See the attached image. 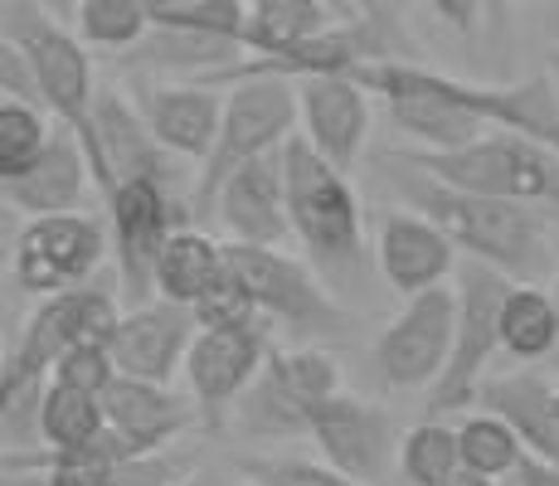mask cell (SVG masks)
<instances>
[{"instance_id":"cell-30","label":"cell","mask_w":559,"mask_h":486,"mask_svg":"<svg viewBox=\"0 0 559 486\" xmlns=\"http://www.w3.org/2000/svg\"><path fill=\"white\" fill-rule=\"evenodd\" d=\"M73 25H79L83 45L98 49H132L146 39L152 29V15H146L142 0H79L73 5Z\"/></svg>"},{"instance_id":"cell-6","label":"cell","mask_w":559,"mask_h":486,"mask_svg":"<svg viewBox=\"0 0 559 486\" xmlns=\"http://www.w3.org/2000/svg\"><path fill=\"white\" fill-rule=\"evenodd\" d=\"M302 112H297V83L293 79H239L229 83L224 97V127L214 142L210 161L200 166V180L190 190V214L195 224L214 220V200L229 186L234 170H243L253 156L277 151L297 132Z\"/></svg>"},{"instance_id":"cell-22","label":"cell","mask_w":559,"mask_h":486,"mask_svg":"<svg viewBox=\"0 0 559 486\" xmlns=\"http://www.w3.org/2000/svg\"><path fill=\"white\" fill-rule=\"evenodd\" d=\"M477 408L507 418L521 434L525 452L559 467V389L540 370H515V375H487L477 394Z\"/></svg>"},{"instance_id":"cell-26","label":"cell","mask_w":559,"mask_h":486,"mask_svg":"<svg viewBox=\"0 0 559 486\" xmlns=\"http://www.w3.org/2000/svg\"><path fill=\"white\" fill-rule=\"evenodd\" d=\"M331 20L321 0H249V25H243V49L253 59H287L307 39L326 35Z\"/></svg>"},{"instance_id":"cell-19","label":"cell","mask_w":559,"mask_h":486,"mask_svg":"<svg viewBox=\"0 0 559 486\" xmlns=\"http://www.w3.org/2000/svg\"><path fill=\"white\" fill-rule=\"evenodd\" d=\"M88 190H98L93 180V161L83 142L69 127H53L49 151L15 180H0L5 210L25 214V220H45V214H79L88 204Z\"/></svg>"},{"instance_id":"cell-40","label":"cell","mask_w":559,"mask_h":486,"mask_svg":"<svg viewBox=\"0 0 559 486\" xmlns=\"http://www.w3.org/2000/svg\"><path fill=\"white\" fill-rule=\"evenodd\" d=\"M170 486H210V482H200V477H180V482H170Z\"/></svg>"},{"instance_id":"cell-31","label":"cell","mask_w":559,"mask_h":486,"mask_svg":"<svg viewBox=\"0 0 559 486\" xmlns=\"http://www.w3.org/2000/svg\"><path fill=\"white\" fill-rule=\"evenodd\" d=\"M53 127L59 122H45V107L0 103V180L25 176V170L49 151Z\"/></svg>"},{"instance_id":"cell-34","label":"cell","mask_w":559,"mask_h":486,"mask_svg":"<svg viewBox=\"0 0 559 486\" xmlns=\"http://www.w3.org/2000/svg\"><path fill=\"white\" fill-rule=\"evenodd\" d=\"M253 477L258 486H360L350 482L346 472L326 467V462H311V458H273V462H253Z\"/></svg>"},{"instance_id":"cell-37","label":"cell","mask_w":559,"mask_h":486,"mask_svg":"<svg viewBox=\"0 0 559 486\" xmlns=\"http://www.w3.org/2000/svg\"><path fill=\"white\" fill-rule=\"evenodd\" d=\"M511 486H559V467L555 462H540V458H525L521 472L511 477Z\"/></svg>"},{"instance_id":"cell-33","label":"cell","mask_w":559,"mask_h":486,"mask_svg":"<svg viewBox=\"0 0 559 486\" xmlns=\"http://www.w3.org/2000/svg\"><path fill=\"white\" fill-rule=\"evenodd\" d=\"M49 380H63V384H79V389L103 394V389L117 380V360H112L107 345H73V351L59 355V365H53Z\"/></svg>"},{"instance_id":"cell-17","label":"cell","mask_w":559,"mask_h":486,"mask_svg":"<svg viewBox=\"0 0 559 486\" xmlns=\"http://www.w3.org/2000/svg\"><path fill=\"white\" fill-rule=\"evenodd\" d=\"M297 112H302V137L331 166L350 176L360 161L365 137H370V88L356 73H321V79L297 83Z\"/></svg>"},{"instance_id":"cell-8","label":"cell","mask_w":559,"mask_h":486,"mask_svg":"<svg viewBox=\"0 0 559 486\" xmlns=\"http://www.w3.org/2000/svg\"><path fill=\"white\" fill-rule=\"evenodd\" d=\"M346 394L336 355L321 345H273L263 375L234 404V428L253 438H307L311 414Z\"/></svg>"},{"instance_id":"cell-24","label":"cell","mask_w":559,"mask_h":486,"mask_svg":"<svg viewBox=\"0 0 559 486\" xmlns=\"http://www.w3.org/2000/svg\"><path fill=\"white\" fill-rule=\"evenodd\" d=\"M243 54H249V49H243L239 39L214 35V29L152 25L142 45L127 49V59L142 63V69H195V73L214 69V73H224V69H234V63H243Z\"/></svg>"},{"instance_id":"cell-4","label":"cell","mask_w":559,"mask_h":486,"mask_svg":"<svg viewBox=\"0 0 559 486\" xmlns=\"http://www.w3.org/2000/svg\"><path fill=\"white\" fill-rule=\"evenodd\" d=\"M5 39L29 54L49 117L83 142V151L93 161V180L103 190V151H98V122H93L98 93H93L88 45L79 35H69L63 25H53L39 0H5Z\"/></svg>"},{"instance_id":"cell-43","label":"cell","mask_w":559,"mask_h":486,"mask_svg":"<svg viewBox=\"0 0 559 486\" xmlns=\"http://www.w3.org/2000/svg\"><path fill=\"white\" fill-rule=\"evenodd\" d=\"M555 297H559V273H555Z\"/></svg>"},{"instance_id":"cell-1","label":"cell","mask_w":559,"mask_h":486,"mask_svg":"<svg viewBox=\"0 0 559 486\" xmlns=\"http://www.w3.org/2000/svg\"><path fill=\"white\" fill-rule=\"evenodd\" d=\"M390 166H400L394 186L404 190L408 210L428 214L448 239L457 244V253H467L472 263L497 268L511 283H540L555 268V248H550V224L535 204H515V200H491V194H467V190H448L433 176L404 166V161L384 156Z\"/></svg>"},{"instance_id":"cell-23","label":"cell","mask_w":559,"mask_h":486,"mask_svg":"<svg viewBox=\"0 0 559 486\" xmlns=\"http://www.w3.org/2000/svg\"><path fill=\"white\" fill-rule=\"evenodd\" d=\"M224 273H229V248L214 239V234H204L200 224H186V229H176L170 244L160 248L156 297L195 307V301L210 297V287L219 283Z\"/></svg>"},{"instance_id":"cell-12","label":"cell","mask_w":559,"mask_h":486,"mask_svg":"<svg viewBox=\"0 0 559 486\" xmlns=\"http://www.w3.org/2000/svg\"><path fill=\"white\" fill-rule=\"evenodd\" d=\"M457 336V287H433L404 297V307L394 311V321L380 331L374 341V365H380V380L390 389H433L438 375L448 370V355H453Z\"/></svg>"},{"instance_id":"cell-44","label":"cell","mask_w":559,"mask_h":486,"mask_svg":"<svg viewBox=\"0 0 559 486\" xmlns=\"http://www.w3.org/2000/svg\"><path fill=\"white\" fill-rule=\"evenodd\" d=\"M555 389H559V380H555Z\"/></svg>"},{"instance_id":"cell-13","label":"cell","mask_w":559,"mask_h":486,"mask_svg":"<svg viewBox=\"0 0 559 486\" xmlns=\"http://www.w3.org/2000/svg\"><path fill=\"white\" fill-rule=\"evenodd\" d=\"M307 442L321 452V462L346 472L360 486H384L390 472L400 467V428L390 408L370 404L360 394H336L311 414Z\"/></svg>"},{"instance_id":"cell-28","label":"cell","mask_w":559,"mask_h":486,"mask_svg":"<svg viewBox=\"0 0 559 486\" xmlns=\"http://www.w3.org/2000/svg\"><path fill=\"white\" fill-rule=\"evenodd\" d=\"M457 442H462V467L481 472V477H491V482H511L515 472H521V462L531 458L521 434H515L507 418L487 414V408H477V414L462 418Z\"/></svg>"},{"instance_id":"cell-10","label":"cell","mask_w":559,"mask_h":486,"mask_svg":"<svg viewBox=\"0 0 559 486\" xmlns=\"http://www.w3.org/2000/svg\"><path fill=\"white\" fill-rule=\"evenodd\" d=\"M107 248H112V229L98 214H45V220H25V229L15 234L10 273L29 297H63L93 283Z\"/></svg>"},{"instance_id":"cell-7","label":"cell","mask_w":559,"mask_h":486,"mask_svg":"<svg viewBox=\"0 0 559 486\" xmlns=\"http://www.w3.org/2000/svg\"><path fill=\"white\" fill-rule=\"evenodd\" d=\"M176 170H136L122 176L117 190L107 194V229H112V258H117V283H122L127 301L142 307L156 297V263L170 234L195 224L190 200L170 194Z\"/></svg>"},{"instance_id":"cell-5","label":"cell","mask_w":559,"mask_h":486,"mask_svg":"<svg viewBox=\"0 0 559 486\" xmlns=\"http://www.w3.org/2000/svg\"><path fill=\"white\" fill-rule=\"evenodd\" d=\"M117 321H122V307H117V292L107 283H88V287L63 292V297H45L35 307V317L25 321V331L5 345L0 399L45 389L63 351H73V345H107Z\"/></svg>"},{"instance_id":"cell-20","label":"cell","mask_w":559,"mask_h":486,"mask_svg":"<svg viewBox=\"0 0 559 486\" xmlns=\"http://www.w3.org/2000/svg\"><path fill=\"white\" fill-rule=\"evenodd\" d=\"M103 414H107V428H112L127 448L152 458V452H166V442H176L195 424V399H180L170 384L117 375V380L103 389Z\"/></svg>"},{"instance_id":"cell-11","label":"cell","mask_w":559,"mask_h":486,"mask_svg":"<svg viewBox=\"0 0 559 486\" xmlns=\"http://www.w3.org/2000/svg\"><path fill=\"white\" fill-rule=\"evenodd\" d=\"M234 273L249 283L258 311L273 327H283L293 341L311 336H336L350 327V317L336 307V297L326 292L321 273L302 258H287L283 248H253V244H229Z\"/></svg>"},{"instance_id":"cell-38","label":"cell","mask_w":559,"mask_h":486,"mask_svg":"<svg viewBox=\"0 0 559 486\" xmlns=\"http://www.w3.org/2000/svg\"><path fill=\"white\" fill-rule=\"evenodd\" d=\"M443 486H501V482H491V477H481V472H472V467H462V472H453Z\"/></svg>"},{"instance_id":"cell-2","label":"cell","mask_w":559,"mask_h":486,"mask_svg":"<svg viewBox=\"0 0 559 486\" xmlns=\"http://www.w3.org/2000/svg\"><path fill=\"white\" fill-rule=\"evenodd\" d=\"M283 186L293 239L302 244L307 263L321 273V283L346 287L365 258V210L356 186L302 132L283 142Z\"/></svg>"},{"instance_id":"cell-21","label":"cell","mask_w":559,"mask_h":486,"mask_svg":"<svg viewBox=\"0 0 559 486\" xmlns=\"http://www.w3.org/2000/svg\"><path fill=\"white\" fill-rule=\"evenodd\" d=\"M136 112H142V122L152 127V137L170 156L204 166L214 142H219L224 97L210 83H156V88L142 93Z\"/></svg>"},{"instance_id":"cell-41","label":"cell","mask_w":559,"mask_h":486,"mask_svg":"<svg viewBox=\"0 0 559 486\" xmlns=\"http://www.w3.org/2000/svg\"><path fill=\"white\" fill-rule=\"evenodd\" d=\"M550 29H555V35H559V0H555V15H550Z\"/></svg>"},{"instance_id":"cell-15","label":"cell","mask_w":559,"mask_h":486,"mask_svg":"<svg viewBox=\"0 0 559 486\" xmlns=\"http://www.w3.org/2000/svg\"><path fill=\"white\" fill-rule=\"evenodd\" d=\"M195 336H200L195 311L180 307V301L152 297V301H142V307L122 311L107 351H112V360H117V375L170 384L176 375H186Z\"/></svg>"},{"instance_id":"cell-3","label":"cell","mask_w":559,"mask_h":486,"mask_svg":"<svg viewBox=\"0 0 559 486\" xmlns=\"http://www.w3.org/2000/svg\"><path fill=\"white\" fill-rule=\"evenodd\" d=\"M394 161L433 176L448 190L467 194H491V200H515L535 204V210H559V156L550 146L531 142L491 127L487 137H477L472 146L457 151H400Z\"/></svg>"},{"instance_id":"cell-42","label":"cell","mask_w":559,"mask_h":486,"mask_svg":"<svg viewBox=\"0 0 559 486\" xmlns=\"http://www.w3.org/2000/svg\"><path fill=\"white\" fill-rule=\"evenodd\" d=\"M525 5H545V0H525Z\"/></svg>"},{"instance_id":"cell-29","label":"cell","mask_w":559,"mask_h":486,"mask_svg":"<svg viewBox=\"0 0 559 486\" xmlns=\"http://www.w3.org/2000/svg\"><path fill=\"white\" fill-rule=\"evenodd\" d=\"M453 472H462L457 424H448V418H418L400 442V477L408 486H443Z\"/></svg>"},{"instance_id":"cell-32","label":"cell","mask_w":559,"mask_h":486,"mask_svg":"<svg viewBox=\"0 0 559 486\" xmlns=\"http://www.w3.org/2000/svg\"><path fill=\"white\" fill-rule=\"evenodd\" d=\"M229 248V244H224ZM195 321H200V331H219V327H253V321H267L263 311H258V301H253V292L249 283H243L239 273H234V263H229V273L219 277V283L210 287V297L195 301Z\"/></svg>"},{"instance_id":"cell-16","label":"cell","mask_w":559,"mask_h":486,"mask_svg":"<svg viewBox=\"0 0 559 486\" xmlns=\"http://www.w3.org/2000/svg\"><path fill=\"white\" fill-rule=\"evenodd\" d=\"M374 268L400 297L433 292L453 277L457 244L418 210H384L374 229Z\"/></svg>"},{"instance_id":"cell-39","label":"cell","mask_w":559,"mask_h":486,"mask_svg":"<svg viewBox=\"0 0 559 486\" xmlns=\"http://www.w3.org/2000/svg\"><path fill=\"white\" fill-rule=\"evenodd\" d=\"M550 79H555V93H559V49L550 54Z\"/></svg>"},{"instance_id":"cell-25","label":"cell","mask_w":559,"mask_h":486,"mask_svg":"<svg viewBox=\"0 0 559 486\" xmlns=\"http://www.w3.org/2000/svg\"><path fill=\"white\" fill-rule=\"evenodd\" d=\"M501 351L521 365L550 360L559 351V297L540 283H511L501 301Z\"/></svg>"},{"instance_id":"cell-35","label":"cell","mask_w":559,"mask_h":486,"mask_svg":"<svg viewBox=\"0 0 559 486\" xmlns=\"http://www.w3.org/2000/svg\"><path fill=\"white\" fill-rule=\"evenodd\" d=\"M0 103H25V107H45L39 93V73L29 63V54L10 39H0Z\"/></svg>"},{"instance_id":"cell-27","label":"cell","mask_w":559,"mask_h":486,"mask_svg":"<svg viewBox=\"0 0 559 486\" xmlns=\"http://www.w3.org/2000/svg\"><path fill=\"white\" fill-rule=\"evenodd\" d=\"M107 414H103V394L79 384H63L49 380L45 399H39V442L53 452H73V448H88L93 438H103Z\"/></svg>"},{"instance_id":"cell-14","label":"cell","mask_w":559,"mask_h":486,"mask_svg":"<svg viewBox=\"0 0 559 486\" xmlns=\"http://www.w3.org/2000/svg\"><path fill=\"white\" fill-rule=\"evenodd\" d=\"M273 321H253V327H219L195 336L186 360V389L210 428H219L224 414H234V404L263 375L273 355Z\"/></svg>"},{"instance_id":"cell-18","label":"cell","mask_w":559,"mask_h":486,"mask_svg":"<svg viewBox=\"0 0 559 486\" xmlns=\"http://www.w3.org/2000/svg\"><path fill=\"white\" fill-rule=\"evenodd\" d=\"M214 220L224 224L229 244L253 248H283L293 239L287 220V186H283V146L253 156L243 170H234L229 186L214 200Z\"/></svg>"},{"instance_id":"cell-9","label":"cell","mask_w":559,"mask_h":486,"mask_svg":"<svg viewBox=\"0 0 559 486\" xmlns=\"http://www.w3.org/2000/svg\"><path fill=\"white\" fill-rule=\"evenodd\" d=\"M511 292V277H501L497 268H462L457 277V336L453 355H448V370L438 375V384L428 389L424 414L443 418L462 414V408H477V394L487 384V365L501 351V301Z\"/></svg>"},{"instance_id":"cell-36","label":"cell","mask_w":559,"mask_h":486,"mask_svg":"<svg viewBox=\"0 0 559 486\" xmlns=\"http://www.w3.org/2000/svg\"><path fill=\"white\" fill-rule=\"evenodd\" d=\"M428 5H433L438 15L457 29V35H472V29H477V20H481V0H428Z\"/></svg>"}]
</instances>
